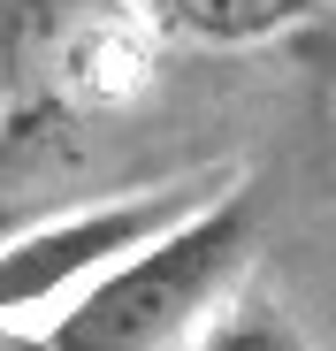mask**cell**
<instances>
[{
  "label": "cell",
  "mask_w": 336,
  "mask_h": 351,
  "mask_svg": "<svg viewBox=\"0 0 336 351\" xmlns=\"http://www.w3.org/2000/svg\"><path fill=\"white\" fill-rule=\"evenodd\" d=\"M252 237H260V191L230 176L176 229L123 252L115 267H99L69 298V313L46 328V343L53 351H176L199 328V313L237 282V267L252 260Z\"/></svg>",
  "instance_id": "obj_1"
},
{
  "label": "cell",
  "mask_w": 336,
  "mask_h": 351,
  "mask_svg": "<svg viewBox=\"0 0 336 351\" xmlns=\"http://www.w3.org/2000/svg\"><path fill=\"white\" fill-rule=\"evenodd\" d=\"M230 176H206V184H160V191H138V199H107V206H84L69 221H46V229H23V237L0 245V321H16L46 298H69L84 290L99 267H115L123 252L153 245L160 229H176L199 199H214Z\"/></svg>",
  "instance_id": "obj_2"
},
{
  "label": "cell",
  "mask_w": 336,
  "mask_h": 351,
  "mask_svg": "<svg viewBox=\"0 0 336 351\" xmlns=\"http://www.w3.org/2000/svg\"><path fill=\"white\" fill-rule=\"evenodd\" d=\"M160 31L199 38V46H260V38H283L306 16H321L328 0H145Z\"/></svg>",
  "instance_id": "obj_3"
},
{
  "label": "cell",
  "mask_w": 336,
  "mask_h": 351,
  "mask_svg": "<svg viewBox=\"0 0 336 351\" xmlns=\"http://www.w3.org/2000/svg\"><path fill=\"white\" fill-rule=\"evenodd\" d=\"M184 351H313L298 336L291 313H275V306H230V313H214Z\"/></svg>",
  "instance_id": "obj_4"
}]
</instances>
